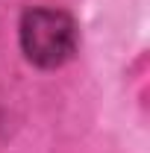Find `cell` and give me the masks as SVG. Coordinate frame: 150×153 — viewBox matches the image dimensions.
Instances as JSON below:
<instances>
[{"label": "cell", "instance_id": "1", "mask_svg": "<svg viewBox=\"0 0 150 153\" xmlns=\"http://www.w3.org/2000/svg\"><path fill=\"white\" fill-rule=\"evenodd\" d=\"M21 47L38 68H59L76 50V27L62 9H30L21 18Z\"/></svg>", "mask_w": 150, "mask_h": 153}]
</instances>
